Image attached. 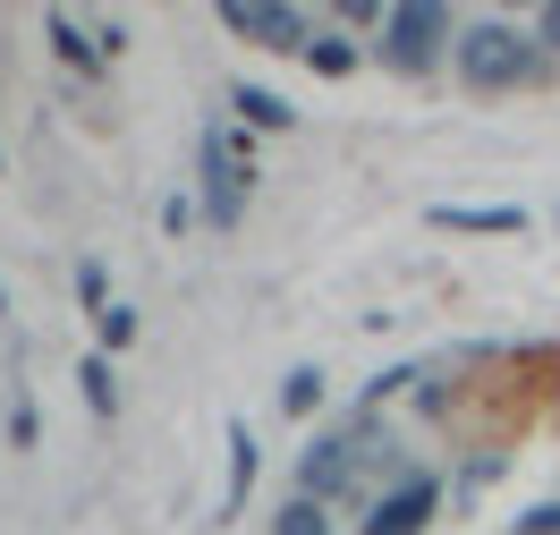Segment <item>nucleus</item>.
Segmentation results:
<instances>
[{"label":"nucleus","instance_id":"obj_1","mask_svg":"<svg viewBox=\"0 0 560 535\" xmlns=\"http://www.w3.org/2000/svg\"><path fill=\"white\" fill-rule=\"evenodd\" d=\"M451 60H458V77H467L476 94H510V85H535V69H544V43L518 35V26H467Z\"/></svg>","mask_w":560,"mask_h":535},{"label":"nucleus","instance_id":"obj_2","mask_svg":"<svg viewBox=\"0 0 560 535\" xmlns=\"http://www.w3.org/2000/svg\"><path fill=\"white\" fill-rule=\"evenodd\" d=\"M442 51H458L442 0H399V9H383V69L424 77V69H442Z\"/></svg>","mask_w":560,"mask_h":535},{"label":"nucleus","instance_id":"obj_3","mask_svg":"<svg viewBox=\"0 0 560 535\" xmlns=\"http://www.w3.org/2000/svg\"><path fill=\"white\" fill-rule=\"evenodd\" d=\"M246 178H255V162L238 153V137H230V128H205V221L212 230H238Z\"/></svg>","mask_w":560,"mask_h":535},{"label":"nucleus","instance_id":"obj_4","mask_svg":"<svg viewBox=\"0 0 560 535\" xmlns=\"http://www.w3.org/2000/svg\"><path fill=\"white\" fill-rule=\"evenodd\" d=\"M357 476H365V451H357V433H315V451H298V493L306 501H331L357 493Z\"/></svg>","mask_w":560,"mask_h":535},{"label":"nucleus","instance_id":"obj_5","mask_svg":"<svg viewBox=\"0 0 560 535\" xmlns=\"http://www.w3.org/2000/svg\"><path fill=\"white\" fill-rule=\"evenodd\" d=\"M433 510H442V485H433V476H408V485H390V493L365 501L357 535H424V527H433Z\"/></svg>","mask_w":560,"mask_h":535},{"label":"nucleus","instance_id":"obj_6","mask_svg":"<svg viewBox=\"0 0 560 535\" xmlns=\"http://www.w3.org/2000/svg\"><path fill=\"white\" fill-rule=\"evenodd\" d=\"M221 26L238 43H255V51H306V35H315V26H306L298 9H280V0H230Z\"/></svg>","mask_w":560,"mask_h":535},{"label":"nucleus","instance_id":"obj_7","mask_svg":"<svg viewBox=\"0 0 560 535\" xmlns=\"http://www.w3.org/2000/svg\"><path fill=\"white\" fill-rule=\"evenodd\" d=\"M433 230H467V239H510L526 230L518 205H433Z\"/></svg>","mask_w":560,"mask_h":535},{"label":"nucleus","instance_id":"obj_8","mask_svg":"<svg viewBox=\"0 0 560 535\" xmlns=\"http://www.w3.org/2000/svg\"><path fill=\"white\" fill-rule=\"evenodd\" d=\"M255 467H264V451H255L246 417H230V493H221V519H238V510H246V493H255Z\"/></svg>","mask_w":560,"mask_h":535},{"label":"nucleus","instance_id":"obj_9","mask_svg":"<svg viewBox=\"0 0 560 535\" xmlns=\"http://www.w3.org/2000/svg\"><path fill=\"white\" fill-rule=\"evenodd\" d=\"M43 35H51V51H60L69 69H103V35H85L69 9H51V18H43Z\"/></svg>","mask_w":560,"mask_h":535},{"label":"nucleus","instance_id":"obj_10","mask_svg":"<svg viewBox=\"0 0 560 535\" xmlns=\"http://www.w3.org/2000/svg\"><path fill=\"white\" fill-rule=\"evenodd\" d=\"M230 111H238L246 128H298V111L280 103L272 85H246V77H238V85H230Z\"/></svg>","mask_w":560,"mask_h":535},{"label":"nucleus","instance_id":"obj_11","mask_svg":"<svg viewBox=\"0 0 560 535\" xmlns=\"http://www.w3.org/2000/svg\"><path fill=\"white\" fill-rule=\"evenodd\" d=\"M298 60H306L315 77H357V43H349V35H331V26H315Z\"/></svg>","mask_w":560,"mask_h":535},{"label":"nucleus","instance_id":"obj_12","mask_svg":"<svg viewBox=\"0 0 560 535\" xmlns=\"http://www.w3.org/2000/svg\"><path fill=\"white\" fill-rule=\"evenodd\" d=\"M77 383H85V408H94V417H110V408H119V383H110V357H103V349L77 365Z\"/></svg>","mask_w":560,"mask_h":535},{"label":"nucleus","instance_id":"obj_13","mask_svg":"<svg viewBox=\"0 0 560 535\" xmlns=\"http://www.w3.org/2000/svg\"><path fill=\"white\" fill-rule=\"evenodd\" d=\"M280 408H289V417H315V408H323V374H315V365H298V374L280 383Z\"/></svg>","mask_w":560,"mask_h":535},{"label":"nucleus","instance_id":"obj_14","mask_svg":"<svg viewBox=\"0 0 560 535\" xmlns=\"http://www.w3.org/2000/svg\"><path fill=\"white\" fill-rule=\"evenodd\" d=\"M280 535H331V510H323V501H289V510H280Z\"/></svg>","mask_w":560,"mask_h":535},{"label":"nucleus","instance_id":"obj_15","mask_svg":"<svg viewBox=\"0 0 560 535\" xmlns=\"http://www.w3.org/2000/svg\"><path fill=\"white\" fill-rule=\"evenodd\" d=\"M94 340H103V357L128 349V340H137V315H128V306H103V315H94Z\"/></svg>","mask_w":560,"mask_h":535},{"label":"nucleus","instance_id":"obj_16","mask_svg":"<svg viewBox=\"0 0 560 535\" xmlns=\"http://www.w3.org/2000/svg\"><path fill=\"white\" fill-rule=\"evenodd\" d=\"M77 298H85V315H103V306H110V281H103V264H77Z\"/></svg>","mask_w":560,"mask_h":535},{"label":"nucleus","instance_id":"obj_17","mask_svg":"<svg viewBox=\"0 0 560 535\" xmlns=\"http://www.w3.org/2000/svg\"><path fill=\"white\" fill-rule=\"evenodd\" d=\"M518 535H560V501H535V510H518Z\"/></svg>","mask_w":560,"mask_h":535},{"label":"nucleus","instance_id":"obj_18","mask_svg":"<svg viewBox=\"0 0 560 535\" xmlns=\"http://www.w3.org/2000/svg\"><path fill=\"white\" fill-rule=\"evenodd\" d=\"M526 35L544 43V51H560V0H544V9H535V26H526Z\"/></svg>","mask_w":560,"mask_h":535},{"label":"nucleus","instance_id":"obj_19","mask_svg":"<svg viewBox=\"0 0 560 535\" xmlns=\"http://www.w3.org/2000/svg\"><path fill=\"white\" fill-rule=\"evenodd\" d=\"M196 213H205V205H187V196H171V205H162V230L178 239V230H196Z\"/></svg>","mask_w":560,"mask_h":535},{"label":"nucleus","instance_id":"obj_20","mask_svg":"<svg viewBox=\"0 0 560 535\" xmlns=\"http://www.w3.org/2000/svg\"><path fill=\"white\" fill-rule=\"evenodd\" d=\"M9 442H18V451H35V408H26V399L9 408Z\"/></svg>","mask_w":560,"mask_h":535},{"label":"nucleus","instance_id":"obj_21","mask_svg":"<svg viewBox=\"0 0 560 535\" xmlns=\"http://www.w3.org/2000/svg\"><path fill=\"white\" fill-rule=\"evenodd\" d=\"M0 315H9V289H0Z\"/></svg>","mask_w":560,"mask_h":535}]
</instances>
